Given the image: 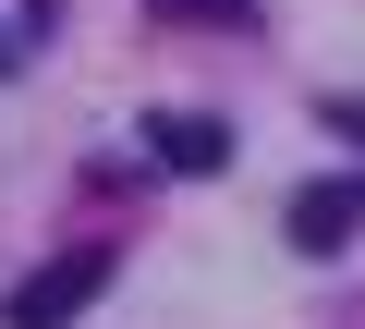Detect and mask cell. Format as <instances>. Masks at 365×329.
<instances>
[{
    "label": "cell",
    "mask_w": 365,
    "mask_h": 329,
    "mask_svg": "<svg viewBox=\"0 0 365 329\" xmlns=\"http://www.w3.org/2000/svg\"><path fill=\"white\" fill-rule=\"evenodd\" d=\"M158 25H256V0H146Z\"/></svg>",
    "instance_id": "277c9868"
},
{
    "label": "cell",
    "mask_w": 365,
    "mask_h": 329,
    "mask_svg": "<svg viewBox=\"0 0 365 329\" xmlns=\"http://www.w3.org/2000/svg\"><path fill=\"white\" fill-rule=\"evenodd\" d=\"M329 122H341V134H353V146H365V98H329Z\"/></svg>",
    "instance_id": "5b68a950"
},
{
    "label": "cell",
    "mask_w": 365,
    "mask_h": 329,
    "mask_svg": "<svg viewBox=\"0 0 365 329\" xmlns=\"http://www.w3.org/2000/svg\"><path fill=\"white\" fill-rule=\"evenodd\" d=\"M353 220H365V196H353V183H304V196H292V244H304V256H341V244H353Z\"/></svg>",
    "instance_id": "3957f363"
},
{
    "label": "cell",
    "mask_w": 365,
    "mask_h": 329,
    "mask_svg": "<svg viewBox=\"0 0 365 329\" xmlns=\"http://www.w3.org/2000/svg\"><path fill=\"white\" fill-rule=\"evenodd\" d=\"M146 146H158V171H195V183L232 158V134H220L207 110H158V122H146Z\"/></svg>",
    "instance_id": "7a4b0ae2"
},
{
    "label": "cell",
    "mask_w": 365,
    "mask_h": 329,
    "mask_svg": "<svg viewBox=\"0 0 365 329\" xmlns=\"http://www.w3.org/2000/svg\"><path fill=\"white\" fill-rule=\"evenodd\" d=\"M98 293H110V244H73L61 268H37V280L13 293V329H73Z\"/></svg>",
    "instance_id": "6da1fadb"
}]
</instances>
